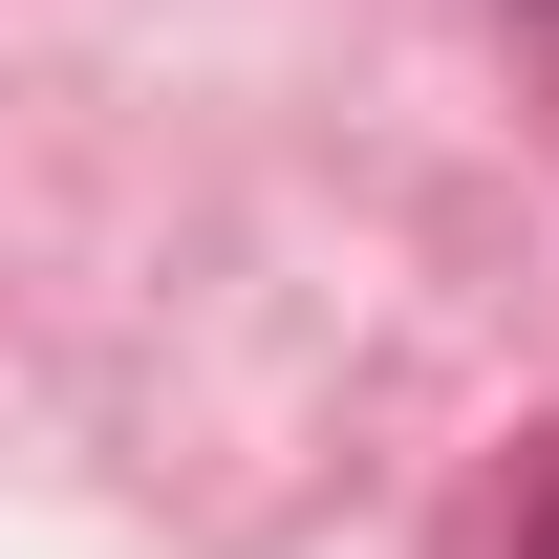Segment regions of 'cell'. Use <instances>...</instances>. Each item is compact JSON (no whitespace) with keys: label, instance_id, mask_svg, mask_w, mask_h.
Masks as SVG:
<instances>
[{"label":"cell","instance_id":"1","mask_svg":"<svg viewBox=\"0 0 559 559\" xmlns=\"http://www.w3.org/2000/svg\"><path fill=\"white\" fill-rule=\"evenodd\" d=\"M538 559H559V516H538Z\"/></svg>","mask_w":559,"mask_h":559}]
</instances>
